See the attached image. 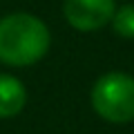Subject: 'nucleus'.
Returning a JSON list of instances; mask_svg holds the SVG:
<instances>
[{
	"label": "nucleus",
	"mask_w": 134,
	"mask_h": 134,
	"mask_svg": "<svg viewBox=\"0 0 134 134\" xmlns=\"http://www.w3.org/2000/svg\"><path fill=\"white\" fill-rule=\"evenodd\" d=\"M92 107L110 123L134 121V78L123 72L100 76L92 87Z\"/></svg>",
	"instance_id": "f03ea898"
},
{
	"label": "nucleus",
	"mask_w": 134,
	"mask_h": 134,
	"mask_svg": "<svg viewBox=\"0 0 134 134\" xmlns=\"http://www.w3.org/2000/svg\"><path fill=\"white\" fill-rule=\"evenodd\" d=\"M27 103V90L18 78L0 74V119H11L23 112Z\"/></svg>",
	"instance_id": "20e7f679"
},
{
	"label": "nucleus",
	"mask_w": 134,
	"mask_h": 134,
	"mask_svg": "<svg viewBox=\"0 0 134 134\" xmlns=\"http://www.w3.org/2000/svg\"><path fill=\"white\" fill-rule=\"evenodd\" d=\"M112 29L121 38H134V5H125L112 16Z\"/></svg>",
	"instance_id": "39448f33"
},
{
	"label": "nucleus",
	"mask_w": 134,
	"mask_h": 134,
	"mask_svg": "<svg viewBox=\"0 0 134 134\" xmlns=\"http://www.w3.org/2000/svg\"><path fill=\"white\" fill-rule=\"evenodd\" d=\"M49 49V29L31 14H9L0 18V60L27 67L38 63Z\"/></svg>",
	"instance_id": "f257e3e1"
},
{
	"label": "nucleus",
	"mask_w": 134,
	"mask_h": 134,
	"mask_svg": "<svg viewBox=\"0 0 134 134\" xmlns=\"http://www.w3.org/2000/svg\"><path fill=\"white\" fill-rule=\"evenodd\" d=\"M116 7L114 0H65L63 14L78 31H96L112 23Z\"/></svg>",
	"instance_id": "7ed1b4c3"
}]
</instances>
